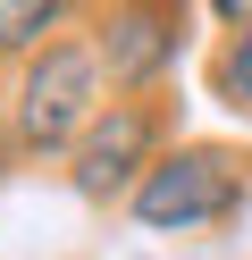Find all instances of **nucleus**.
Wrapping results in <instances>:
<instances>
[{
  "mask_svg": "<svg viewBox=\"0 0 252 260\" xmlns=\"http://www.w3.org/2000/svg\"><path fill=\"white\" fill-rule=\"evenodd\" d=\"M177 92H151V101H109L93 118V135L67 151V193L93 210H126L143 193V176L177 151Z\"/></svg>",
  "mask_w": 252,
  "mask_h": 260,
  "instance_id": "obj_3",
  "label": "nucleus"
},
{
  "mask_svg": "<svg viewBox=\"0 0 252 260\" xmlns=\"http://www.w3.org/2000/svg\"><path fill=\"white\" fill-rule=\"evenodd\" d=\"M84 34H93L101 76H109V101H151V92H168L185 42H193V9H177V0H118V9H84Z\"/></svg>",
  "mask_w": 252,
  "mask_h": 260,
  "instance_id": "obj_4",
  "label": "nucleus"
},
{
  "mask_svg": "<svg viewBox=\"0 0 252 260\" xmlns=\"http://www.w3.org/2000/svg\"><path fill=\"white\" fill-rule=\"evenodd\" d=\"M109 109V76H101L93 59V34H59L42 59H25L9 84V143L25 159H67L84 135H93V118Z\"/></svg>",
  "mask_w": 252,
  "mask_h": 260,
  "instance_id": "obj_2",
  "label": "nucleus"
},
{
  "mask_svg": "<svg viewBox=\"0 0 252 260\" xmlns=\"http://www.w3.org/2000/svg\"><path fill=\"white\" fill-rule=\"evenodd\" d=\"M244 210H252V151L244 143H218V135H185L143 176L126 218L143 235H210V226H235Z\"/></svg>",
  "mask_w": 252,
  "mask_h": 260,
  "instance_id": "obj_1",
  "label": "nucleus"
},
{
  "mask_svg": "<svg viewBox=\"0 0 252 260\" xmlns=\"http://www.w3.org/2000/svg\"><path fill=\"white\" fill-rule=\"evenodd\" d=\"M210 17L227 25L218 51H210V101L252 118V0H210Z\"/></svg>",
  "mask_w": 252,
  "mask_h": 260,
  "instance_id": "obj_5",
  "label": "nucleus"
},
{
  "mask_svg": "<svg viewBox=\"0 0 252 260\" xmlns=\"http://www.w3.org/2000/svg\"><path fill=\"white\" fill-rule=\"evenodd\" d=\"M76 9L67 0H0V68H25V59H42L59 34H76Z\"/></svg>",
  "mask_w": 252,
  "mask_h": 260,
  "instance_id": "obj_6",
  "label": "nucleus"
}]
</instances>
